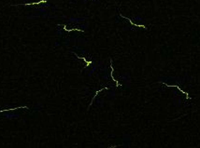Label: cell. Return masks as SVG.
I'll return each instance as SVG.
<instances>
[{
	"mask_svg": "<svg viewBox=\"0 0 200 148\" xmlns=\"http://www.w3.org/2000/svg\"><path fill=\"white\" fill-rule=\"evenodd\" d=\"M159 83H161V84H163V85H165V86H166V87H169V88H177L180 91H182L183 94H185L186 95V99H192L191 97H189V94L187 93V92H185L184 90H182L181 88L179 87L178 85H169V84H166V83H165V82H159Z\"/></svg>",
	"mask_w": 200,
	"mask_h": 148,
	"instance_id": "6da1fadb",
	"label": "cell"
},
{
	"mask_svg": "<svg viewBox=\"0 0 200 148\" xmlns=\"http://www.w3.org/2000/svg\"><path fill=\"white\" fill-rule=\"evenodd\" d=\"M109 61H110V69H111V72H110V77H111L113 81L116 83V87H117V88L122 87V84H120L118 80H116V79L113 77V71H114V68H113V66H112V59H111V58L109 59Z\"/></svg>",
	"mask_w": 200,
	"mask_h": 148,
	"instance_id": "7a4b0ae2",
	"label": "cell"
},
{
	"mask_svg": "<svg viewBox=\"0 0 200 148\" xmlns=\"http://www.w3.org/2000/svg\"><path fill=\"white\" fill-rule=\"evenodd\" d=\"M120 16L122 18H123V19H125V20H127L129 22H130L132 25H134V26H137V27H140V28H143V29H145V30H147V26H145V25H142V24H137V23H135V22H133L132 21H131L129 18H127V17H124L123 15H122L121 13H120Z\"/></svg>",
	"mask_w": 200,
	"mask_h": 148,
	"instance_id": "3957f363",
	"label": "cell"
},
{
	"mask_svg": "<svg viewBox=\"0 0 200 148\" xmlns=\"http://www.w3.org/2000/svg\"><path fill=\"white\" fill-rule=\"evenodd\" d=\"M41 3H47V0H40L37 2H32V3H24V4H16V5H11V6H19V5H24V6H30V5H39Z\"/></svg>",
	"mask_w": 200,
	"mask_h": 148,
	"instance_id": "277c9868",
	"label": "cell"
},
{
	"mask_svg": "<svg viewBox=\"0 0 200 148\" xmlns=\"http://www.w3.org/2000/svg\"><path fill=\"white\" fill-rule=\"evenodd\" d=\"M73 54H74V55H75V56H76L78 59H79V60H83V61H85V62H86V67H87V66H89L90 64H92V62H93L92 61H88L87 59H86V58H84V57H79V56H78L76 52H73Z\"/></svg>",
	"mask_w": 200,
	"mask_h": 148,
	"instance_id": "5b68a950",
	"label": "cell"
},
{
	"mask_svg": "<svg viewBox=\"0 0 200 148\" xmlns=\"http://www.w3.org/2000/svg\"><path fill=\"white\" fill-rule=\"evenodd\" d=\"M21 108H25V109H29V107L28 106H26V105H24V106H18V107H15V108H10V109H6V110H2V111H0V113L1 112H9V111H14V110H17V109H21Z\"/></svg>",
	"mask_w": 200,
	"mask_h": 148,
	"instance_id": "8992f818",
	"label": "cell"
},
{
	"mask_svg": "<svg viewBox=\"0 0 200 148\" xmlns=\"http://www.w3.org/2000/svg\"><path fill=\"white\" fill-rule=\"evenodd\" d=\"M104 89H109V88H101V89H98L97 91H96V93H95V96L93 97V99H92V101H91V103H90V105L89 106H91V105L93 104V102H94V100H95V98H96V96H97V94L100 92V91H102V90H104Z\"/></svg>",
	"mask_w": 200,
	"mask_h": 148,
	"instance_id": "52a82bcc",
	"label": "cell"
},
{
	"mask_svg": "<svg viewBox=\"0 0 200 148\" xmlns=\"http://www.w3.org/2000/svg\"><path fill=\"white\" fill-rule=\"evenodd\" d=\"M63 28H64V30L65 31H67V32H71V31H79V32H84V30H79V29H71V30H67V27H66V25H63Z\"/></svg>",
	"mask_w": 200,
	"mask_h": 148,
	"instance_id": "ba28073f",
	"label": "cell"
}]
</instances>
